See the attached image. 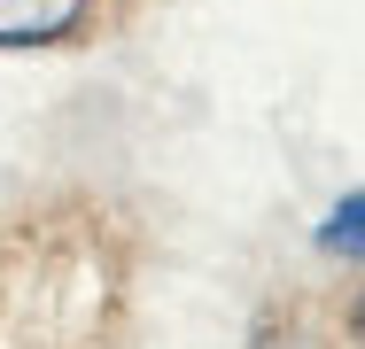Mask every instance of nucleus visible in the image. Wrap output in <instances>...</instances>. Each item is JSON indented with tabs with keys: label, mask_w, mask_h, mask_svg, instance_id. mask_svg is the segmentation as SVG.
Masks as SVG:
<instances>
[{
	"label": "nucleus",
	"mask_w": 365,
	"mask_h": 349,
	"mask_svg": "<svg viewBox=\"0 0 365 349\" xmlns=\"http://www.w3.org/2000/svg\"><path fill=\"white\" fill-rule=\"evenodd\" d=\"M78 16H86V0H0V47H47Z\"/></svg>",
	"instance_id": "nucleus-1"
},
{
	"label": "nucleus",
	"mask_w": 365,
	"mask_h": 349,
	"mask_svg": "<svg viewBox=\"0 0 365 349\" xmlns=\"http://www.w3.org/2000/svg\"><path fill=\"white\" fill-rule=\"evenodd\" d=\"M358 349H365V311H358Z\"/></svg>",
	"instance_id": "nucleus-2"
}]
</instances>
